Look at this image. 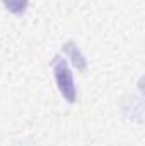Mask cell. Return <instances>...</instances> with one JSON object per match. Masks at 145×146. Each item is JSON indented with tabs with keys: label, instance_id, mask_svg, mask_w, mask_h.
<instances>
[{
	"label": "cell",
	"instance_id": "3957f363",
	"mask_svg": "<svg viewBox=\"0 0 145 146\" xmlns=\"http://www.w3.org/2000/svg\"><path fill=\"white\" fill-rule=\"evenodd\" d=\"M2 3L14 15H22L29 7V0H2Z\"/></svg>",
	"mask_w": 145,
	"mask_h": 146
},
{
	"label": "cell",
	"instance_id": "7a4b0ae2",
	"mask_svg": "<svg viewBox=\"0 0 145 146\" xmlns=\"http://www.w3.org/2000/svg\"><path fill=\"white\" fill-rule=\"evenodd\" d=\"M63 53L70 58L72 65L77 70L84 72V70L87 68V60H85V56L82 54V51L77 48V44H75L73 41H67V42L63 44Z\"/></svg>",
	"mask_w": 145,
	"mask_h": 146
},
{
	"label": "cell",
	"instance_id": "6da1fadb",
	"mask_svg": "<svg viewBox=\"0 0 145 146\" xmlns=\"http://www.w3.org/2000/svg\"><path fill=\"white\" fill-rule=\"evenodd\" d=\"M51 66H53L55 82H56V87H58L60 94L63 95V99H65L68 104H73V102L77 100V88H75L73 76H72L70 68H68L67 60L62 58V56H55Z\"/></svg>",
	"mask_w": 145,
	"mask_h": 146
}]
</instances>
